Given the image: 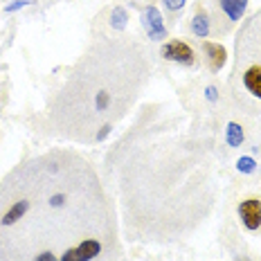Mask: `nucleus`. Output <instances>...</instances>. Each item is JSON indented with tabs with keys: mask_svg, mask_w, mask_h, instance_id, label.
Here are the masks:
<instances>
[{
	"mask_svg": "<svg viewBox=\"0 0 261 261\" xmlns=\"http://www.w3.org/2000/svg\"><path fill=\"white\" fill-rule=\"evenodd\" d=\"M246 140V133H243V126L239 122H227L225 126V144L230 149H239Z\"/></svg>",
	"mask_w": 261,
	"mask_h": 261,
	"instance_id": "9b49d317",
	"label": "nucleus"
},
{
	"mask_svg": "<svg viewBox=\"0 0 261 261\" xmlns=\"http://www.w3.org/2000/svg\"><path fill=\"white\" fill-rule=\"evenodd\" d=\"M232 101L246 115L261 117V9L241 23L230 72Z\"/></svg>",
	"mask_w": 261,
	"mask_h": 261,
	"instance_id": "20e7f679",
	"label": "nucleus"
},
{
	"mask_svg": "<svg viewBox=\"0 0 261 261\" xmlns=\"http://www.w3.org/2000/svg\"><path fill=\"white\" fill-rule=\"evenodd\" d=\"M212 32V18L205 9H198L192 18V34L198 36V39H207Z\"/></svg>",
	"mask_w": 261,
	"mask_h": 261,
	"instance_id": "9d476101",
	"label": "nucleus"
},
{
	"mask_svg": "<svg viewBox=\"0 0 261 261\" xmlns=\"http://www.w3.org/2000/svg\"><path fill=\"white\" fill-rule=\"evenodd\" d=\"M115 198L88 158L50 149L0 180V261H119Z\"/></svg>",
	"mask_w": 261,
	"mask_h": 261,
	"instance_id": "f03ea898",
	"label": "nucleus"
},
{
	"mask_svg": "<svg viewBox=\"0 0 261 261\" xmlns=\"http://www.w3.org/2000/svg\"><path fill=\"white\" fill-rule=\"evenodd\" d=\"M200 43H203V50H205V54H207L212 72H219L227 61V50L221 45V43H214V41H200Z\"/></svg>",
	"mask_w": 261,
	"mask_h": 261,
	"instance_id": "1a4fd4ad",
	"label": "nucleus"
},
{
	"mask_svg": "<svg viewBox=\"0 0 261 261\" xmlns=\"http://www.w3.org/2000/svg\"><path fill=\"white\" fill-rule=\"evenodd\" d=\"M239 221L252 234H261V196H248L237 207Z\"/></svg>",
	"mask_w": 261,
	"mask_h": 261,
	"instance_id": "39448f33",
	"label": "nucleus"
},
{
	"mask_svg": "<svg viewBox=\"0 0 261 261\" xmlns=\"http://www.w3.org/2000/svg\"><path fill=\"white\" fill-rule=\"evenodd\" d=\"M25 5H30V0H14V3L5 5V12L12 14V12H18V9H23Z\"/></svg>",
	"mask_w": 261,
	"mask_h": 261,
	"instance_id": "2eb2a0df",
	"label": "nucleus"
},
{
	"mask_svg": "<svg viewBox=\"0 0 261 261\" xmlns=\"http://www.w3.org/2000/svg\"><path fill=\"white\" fill-rule=\"evenodd\" d=\"M128 23V14H126V9L124 7H115L113 9V14H111V25H113V30H124Z\"/></svg>",
	"mask_w": 261,
	"mask_h": 261,
	"instance_id": "f8f14e48",
	"label": "nucleus"
},
{
	"mask_svg": "<svg viewBox=\"0 0 261 261\" xmlns=\"http://www.w3.org/2000/svg\"><path fill=\"white\" fill-rule=\"evenodd\" d=\"M237 169L241 173H254L257 171V160L252 155H241L237 160Z\"/></svg>",
	"mask_w": 261,
	"mask_h": 261,
	"instance_id": "ddd939ff",
	"label": "nucleus"
},
{
	"mask_svg": "<svg viewBox=\"0 0 261 261\" xmlns=\"http://www.w3.org/2000/svg\"><path fill=\"white\" fill-rule=\"evenodd\" d=\"M162 3H165V7L169 12H180L185 5H187V0H162Z\"/></svg>",
	"mask_w": 261,
	"mask_h": 261,
	"instance_id": "4468645a",
	"label": "nucleus"
},
{
	"mask_svg": "<svg viewBox=\"0 0 261 261\" xmlns=\"http://www.w3.org/2000/svg\"><path fill=\"white\" fill-rule=\"evenodd\" d=\"M248 9V0H216V18H212V23H216L219 18H223L221 32H227L232 25H237L243 18Z\"/></svg>",
	"mask_w": 261,
	"mask_h": 261,
	"instance_id": "423d86ee",
	"label": "nucleus"
},
{
	"mask_svg": "<svg viewBox=\"0 0 261 261\" xmlns=\"http://www.w3.org/2000/svg\"><path fill=\"white\" fill-rule=\"evenodd\" d=\"M151 52L124 36L99 39L86 50L47 99L52 135L99 144L124 119L151 81Z\"/></svg>",
	"mask_w": 261,
	"mask_h": 261,
	"instance_id": "7ed1b4c3",
	"label": "nucleus"
},
{
	"mask_svg": "<svg viewBox=\"0 0 261 261\" xmlns=\"http://www.w3.org/2000/svg\"><path fill=\"white\" fill-rule=\"evenodd\" d=\"M101 178L115 198L119 232L135 243L194 237L219 198L214 140L165 106L146 108L108 149Z\"/></svg>",
	"mask_w": 261,
	"mask_h": 261,
	"instance_id": "f257e3e1",
	"label": "nucleus"
},
{
	"mask_svg": "<svg viewBox=\"0 0 261 261\" xmlns=\"http://www.w3.org/2000/svg\"><path fill=\"white\" fill-rule=\"evenodd\" d=\"M205 97H207V101H219V90L214 86H207L205 88Z\"/></svg>",
	"mask_w": 261,
	"mask_h": 261,
	"instance_id": "dca6fc26",
	"label": "nucleus"
},
{
	"mask_svg": "<svg viewBox=\"0 0 261 261\" xmlns=\"http://www.w3.org/2000/svg\"><path fill=\"white\" fill-rule=\"evenodd\" d=\"M160 54H162V59H167V61H176L180 65H194L196 63V52L180 39H173L169 43H165Z\"/></svg>",
	"mask_w": 261,
	"mask_h": 261,
	"instance_id": "0eeeda50",
	"label": "nucleus"
},
{
	"mask_svg": "<svg viewBox=\"0 0 261 261\" xmlns=\"http://www.w3.org/2000/svg\"><path fill=\"white\" fill-rule=\"evenodd\" d=\"M144 30L149 34V41H165L167 39V25L162 20V14L158 12V7L149 5L144 9Z\"/></svg>",
	"mask_w": 261,
	"mask_h": 261,
	"instance_id": "6e6552de",
	"label": "nucleus"
}]
</instances>
